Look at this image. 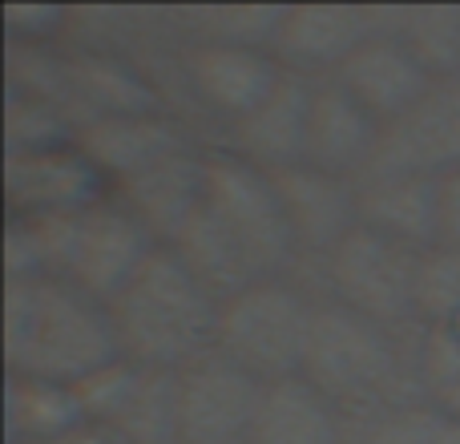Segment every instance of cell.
Wrapping results in <instances>:
<instances>
[{"label": "cell", "instance_id": "9c48e42d", "mask_svg": "<svg viewBox=\"0 0 460 444\" xmlns=\"http://www.w3.org/2000/svg\"><path fill=\"white\" fill-rule=\"evenodd\" d=\"M110 199V182L77 142L49 150L4 154V210L8 218L81 215Z\"/></svg>", "mask_w": 460, "mask_h": 444}, {"label": "cell", "instance_id": "83f0119b", "mask_svg": "<svg viewBox=\"0 0 460 444\" xmlns=\"http://www.w3.org/2000/svg\"><path fill=\"white\" fill-rule=\"evenodd\" d=\"M416 384L429 404H440L460 384V335L448 324H420L412 335Z\"/></svg>", "mask_w": 460, "mask_h": 444}, {"label": "cell", "instance_id": "8992f818", "mask_svg": "<svg viewBox=\"0 0 460 444\" xmlns=\"http://www.w3.org/2000/svg\"><path fill=\"white\" fill-rule=\"evenodd\" d=\"M207 210L243 243L267 279L299 271V246L279 202L275 178L230 154L226 146L207 150Z\"/></svg>", "mask_w": 460, "mask_h": 444}, {"label": "cell", "instance_id": "d590c367", "mask_svg": "<svg viewBox=\"0 0 460 444\" xmlns=\"http://www.w3.org/2000/svg\"><path fill=\"white\" fill-rule=\"evenodd\" d=\"M448 327H453V332L460 335V315H456V319H453V324H448Z\"/></svg>", "mask_w": 460, "mask_h": 444}, {"label": "cell", "instance_id": "d6a6232c", "mask_svg": "<svg viewBox=\"0 0 460 444\" xmlns=\"http://www.w3.org/2000/svg\"><path fill=\"white\" fill-rule=\"evenodd\" d=\"M440 408H445V413H448V416H453V421H460V384H456V388H453V392H448V396H445V400H440Z\"/></svg>", "mask_w": 460, "mask_h": 444}, {"label": "cell", "instance_id": "d4e9b609", "mask_svg": "<svg viewBox=\"0 0 460 444\" xmlns=\"http://www.w3.org/2000/svg\"><path fill=\"white\" fill-rule=\"evenodd\" d=\"M396 37L412 49L432 81L460 77V4H404Z\"/></svg>", "mask_w": 460, "mask_h": 444}, {"label": "cell", "instance_id": "e575fe53", "mask_svg": "<svg viewBox=\"0 0 460 444\" xmlns=\"http://www.w3.org/2000/svg\"><path fill=\"white\" fill-rule=\"evenodd\" d=\"M343 444H359V437H356V424L348 429V440H343Z\"/></svg>", "mask_w": 460, "mask_h": 444}, {"label": "cell", "instance_id": "1f68e13d", "mask_svg": "<svg viewBox=\"0 0 460 444\" xmlns=\"http://www.w3.org/2000/svg\"><path fill=\"white\" fill-rule=\"evenodd\" d=\"M57 444H129V440L118 437V432H110V429H102V424H81L77 432H69V437L57 440Z\"/></svg>", "mask_w": 460, "mask_h": 444}, {"label": "cell", "instance_id": "52a82bcc", "mask_svg": "<svg viewBox=\"0 0 460 444\" xmlns=\"http://www.w3.org/2000/svg\"><path fill=\"white\" fill-rule=\"evenodd\" d=\"M89 424L129 444H178V372L118 356L73 384Z\"/></svg>", "mask_w": 460, "mask_h": 444}, {"label": "cell", "instance_id": "836d02e7", "mask_svg": "<svg viewBox=\"0 0 460 444\" xmlns=\"http://www.w3.org/2000/svg\"><path fill=\"white\" fill-rule=\"evenodd\" d=\"M178 444H246V440H178Z\"/></svg>", "mask_w": 460, "mask_h": 444}, {"label": "cell", "instance_id": "4fadbf2b", "mask_svg": "<svg viewBox=\"0 0 460 444\" xmlns=\"http://www.w3.org/2000/svg\"><path fill=\"white\" fill-rule=\"evenodd\" d=\"M279 202L291 222L295 246H299V271L319 262L327 251L343 243L359 226V182L315 170L307 162L270 170Z\"/></svg>", "mask_w": 460, "mask_h": 444}, {"label": "cell", "instance_id": "ffe728a7", "mask_svg": "<svg viewBox=\"0 0 460 444\" xmlns=\"http://www.w3.org/2000/svg\"><path fill=\"white\" fill-rule=\"evenodd\" d=\"M351 421L315 392L303 376L275 380L262 388L254 421L246 429V444H343Z\"/></svg>", "mask_w": 460, "mask_h": 444}, {"label": "cell", "instance_id": "277c9868", "mask_svg": "<svg viewBox=\"0 0 460 444\" xmlns=\"http://www.w3.org/2000/svg\"><path fill=\"white\" fill-rule=\"evenodd\" d=\"M420 254L396 238L359 222L335 251H327L319 262L295 271L315 295L356 311L364 319H376L384 327H416V271Z\"/></svg>", "mask_w": 460, "mask_h": 444}, {"label": "cell", "instance_id": "30bf717a", "mask_svg": "<svg viewBox=\"0 0 460 444\" xmlns=\"http://www.w3.org/2000/svg\"><path fill=\"white\" fill-rule=\"evenodd\" d=\"M182 93L199 113L230 129L243 121L283 77V65L267 49L182 45Z\"/></svg>", "mask_w": 460, "mask_h": 444}, {"label": "cell", "instance_id": "7a4b0ae2", "mask_svg": "<svg viewBox=\"0 0 460 444\" xmlns=\"http://www.w3.org/2000/svg\"><path fill=\"white\" fill-rule=\"evenodd\" d=\"M110 307L65 279H4L8 376L77 384L118 360Z\"/></svg>", "mask_w": 460, "mask_h": 444}, {"label": "cell", "instance_id": "4dcf8cb0", "mask_svg": "<svg viewBox=\"0 0 460 444\" xmlns=\"http://www.w3.org/2000/svg\"><path fill=\"white\" fill-rule=\"evenodd\" d=\"M437 246L460 251V170L437 178Z\"/></svg>", "mask_w": 460, "mask_h": 444}, {"label": "cell", "instance_id": "9a60e30c", "mask_svg": "<svg viewBox=\"0 0 460 444\" xmlns=\"http://www.w3.org/2000/svg\"><path fill=\"white\" fill-rule=\"evenodd\" d=\"M372 37L367 4H287L275 32V61L299 77H335L351 53Z\"/></svg>", "mask_w": 460, "mask_h": 444}, {"label": "cell", "instance_id": "5b68a950", "mask_svg": "<svg viewBox=\"0 0 460 444\" xmlns=\"http://www.w3.org/2000/svg\"><path fill=\"white\" fill-rule=\"evenodd\" d=\"M319 295L299 275H270L238 291L218 311L215 351L234 360L262 384L299 376L303 343Z\"/></svg>", "mask_w": 460, "mask_h": 444}, {"label": "cell", "instance_id": "2e32d148", "mask_svg": "<svg viewBox=\"0 0 460 444\" xmlns=\"http://www.w3.org/2000/svg\"><path fill=\"white\" fill-rule=\"evenodd\" d=\"M77 146L89 162L105 174V182L118 186L142 170L158 166L170 154L194 150V134L186 118L170 110L150 113H113V118H93L77 129Z\"/></svg>", "mask_w": 460, "mask_h": 444}, {"label": "cell", "instance_id": "e0dca14e", "mask_svg": "<svg viewBox=\"0 0 460 444\" xmlns=\"http://www.w3.org/2000/svg\"><path fill=\"white\" fill-rule=\"evenodd\" d=\"M110 194L150 230L154 243L166 246L207 202V146L170 154L158 166L110 186Z\"/></svg>", "mask_w": 460, "mask_h": 444}, {"label": "cell", "instance_id": "44dd1931", "mask_svg": "<svg viewBox=\"0 0 460 444\" xmlns=\"http://www.w3.org/2000/svg\"><path fill=\"white\" fill-rule=\"evenodd\" d=\"M359 222L412 251L437 246V178L367 174L359 178Z\"/></svg>", "mask_w": 460, "mask_h": 444}, {"label": "cell", "instance_id": "4316f807", "mask_svg": "<svg viewBox=\"0 0 460 444\" xmlns=\"http://www.w3.org/2000/svg\"><path fill=\"white\" fill-rule=\"evenodd\" d=\"M77 142V126L65 110L37 97L8 93L4 102V154H29L49 150V146H69Z\"/></svg>", "mask_w": 460, "mask_h": 444}, {"label": "cell", "instance_id": "603a6c76", "mask_svg": "<svg viewBox=\"0 0 460 444\" xmlns=\"http://www.w3.org/2000/svg\"><path fill=\"white\" fill-rule=\"evenodd\" d=\"M85 421L73 384L4 376V432L8 444H57Z\"/></svg>", "mask_w": 460, "mask_h": 444}, {"label": "cell", "instance_id": "f546056e", "mask_svg": "<svg viewBox=\"0 0 460 444\" xmlns=\"http://www.w3.org/2000/svg\"><path fill=\"white\" fill-rule=\"evenodd\" d=\"M73 8L65 4H8L4 29L13 45H65Z\"/></svg>", "mask_w": 460, "mask_h": 444}, {"label": "cell", "instance_id": "484cf974", "mask_svg": "<svg viewBox=\"0 0 460 444\" xmlns=\"http://www.w3.org/2000/svg\"><path fill=\"white\" fill-rule=\"evenodd\" d=\"M351 424H356L359 444H460V421H453L445 408L429 404V400L384 408V413Z\"/></svg>", "mask_w": 460, "mask_h": 444}, {"label": "cell", "instance_id": "7c38bea8", "mask_svg": "<svg viewBox=\"0 0 460 444\" xmlns=\"http://www.w3.org/2000/svg\"><path fill=\"white\" fill-rule=\"evenodd\" d=\"M460 170V77H440L400 121L384 126L372 174H453Z\"/></svg>", "mask_w": 460, "mask_h": 444}, {"label": "cell", "instance_id": "5bb4252c", "mask_svg": "<svg viewBox=\"0 0 460 444\" xmlns=\"http://www.w3.org/2000/svg\"><path fill=\"white\" fill-rule=\"evenodd\" d=\"M384 126L332 77H319L311 85V110H307V142H303V162L315 170L340 178L372 174L380 158Z\"/></svg>", "mask_w": 460, "mask_h": 444}, {"label": "cell", "instance_id": "ac0fdd59", "mask_svg": "<svg viewBox=\"0 0 460 444\" xmlns=\"http://www.w3.org/2000/svg\"><path fill=\"white\" fill-rule=\"evenodd\" d=\"M311 77L287 73L279 85L246 113L243 121L226 129V150L246 158L259 170H283L303 162V142H307V110H311Z\"/></svg>", "mask_w": 460, "mask_h": 444}, {"label": "cell", "instance_id": "8fae6325", "mask_svg": "<svg viewBox=\"0 0 460 444\" xmlns=\"http://www.w3.org/2000/svg\"><path fill=\"white\" fill-rule=\"evenodd\" d=\"M267 384L226 360L207 351L194 364L178 368V440H243Z\"/></svg>", "mask_w": 460, "mask_h": 444}, {"label": "cell", "instance_id": "f1b7e54d", "mask_svg": "<svg viewBox=\"0 0 460 444\" xmlns=\"http://www.w3.org/2000/svg\"><path fill=\"white\" fill-rule=\"evenodd\" d=\"M460 315V251L429 246L416 271V319L420 324H453Z\"/></svg>", "mask_w": 460, "mask_h": 444}, {"label": "cell", "instance_id": "cb8c5ba5", "mask_svg": "<svg viewBox=\"0 0 460 444\" xmlns=\"http://www.w3.org/2000/svg\"><path fill=\"white\" fill-rule=\"evenodd\" d=\"M283 8L287 4H186L170 8V24L182 45H238L270 53Z\"/></svg>", "mask_w": 460, "mask_h": 444}, {"label": "cell", "instance_id": "7402d4cb", "mask_svg": "<svg viewBox=\"0 0 460 444\" xmlns=\"http://www.w3.org/2000/svg\"><path fill=\"white\" fill-rule=\"evenodd\" d=\"M166 246L182 259V267L190 271L218 303L234 299V295L246 291L251 283L267 279L259 267H254L251 254L243 251V243L207 210V202H202L199 215L186 222Z\"/></svg>", "mask_w": 460, "mask_h": 444}, {"label": "cell", "instance_id": "6da1fadb", "mask_svg": "<svg viewBox=\"0 0 460 444\" xmlns=\"http://www.w3.org/2000/svg\"><path fill=\"white\" fill-rule=\"evenodd\" d=\"M416 327L396 332L319 295L299 376L323 392L348 421H367L384 408L424 400L412 360Z\"/></svg>", "mask_w": 460, "mask_h": 444}, {"label": "cell", "instance_id": "3957f363", "mask_svg": "<svg viewBox=\"0 0 460 444\" xmlns=\"http://www.w3.org/2000/svg\"><path fill=\"white\" fill-rule=\"evenodd\" d=\"M105 307L118 351L134 364L178 372L215 351L223 303L182 267L170 246H158Z\"/></svg>", "mask_w": 460, "mask_h": 444}, {"label": "cell", "instance_id": "d6986e66", "mask_svg": "<svg viewBox=\"0 0 460 444\" xmlns=\"http://www.w3.org/2000/svg\"><path fill=\"white\" fill-rule=\"evenodd\" d=\"M332 81H340L380 126H392L429 93L432 73L400 37H367Z\"/></svg>", "mask_w": 460, "mask_h": 444}, {"label": "cell", "instance_id": "ba28073f", "mask_svg": "<svg viewBox=\"0 0 460 444\" xmlns=\"http://www.w3.org/2000/svg\"><path fill=\"white\" fill-rule=\"evenodd\" d=\"M154 251H158L154 235L110 194V199H102L97 207L81 210L73 218L69 254H65L61 279L81 287L93 299L110 303L142 271V262Z\"/></svg>", "mask_w": 460, "mask_h": 444}]
</instances>
